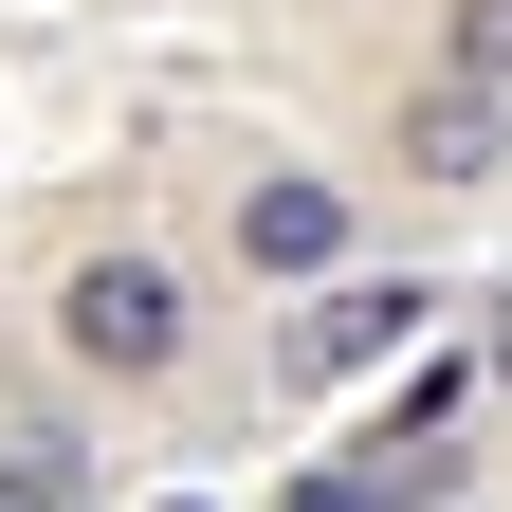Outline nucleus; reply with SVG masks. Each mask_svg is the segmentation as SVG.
<instances>
[{"mask_svg":"<svg viewBox=\"0 0 512 512\" xmlns=\"http://www.w3.org/2000/svg\"><path fill=\"white\" fill-rule=\"evenodd\" d=\"M403 165H421V183H512V110H494V92H458V74H439V92L403 110Z\"/></svg>","mask_w":512,"mask_h":512,"instance_id":"obj_4","label":"nucleus"},{"mask_svg":"<svg viewBox=\"0 0 512 512\" xmlns=\"http://www.w3.org/2000/svg\"><path fill=\"white\" fill-rule=\"evenodd\" d=\"M55 348H74L92 384H165L183 366V275H165V256H74V275H55Z\"/></svg>","mask_w":512,"mask_h":512,"instance_id":"obj_1","label":"nucleus"},{"mask_svg":"<svg viewBox=\"0 0 512 512\" xmlns=\"http://www.w3.org/2000/svg\"><path fill=\"white\" fill-rule=\"evenodd\" d=\"M421 330H439V293H421V275H330V293L293 311V366H311V384H348V366H403Z\"/></svg>","mask_w":512,"mask_h":512,"instance_id":"obj_2","label":"nucleus"},{"mask_svg":"<svg viewBox=\"0 0 512 512\" xmlns=\"http://www.w3.org/2000/svg\"><path fill=\"white\" fill-rule=\"evenodd\" d=\"M165 512H202V494H165Z\"/></svg>","mask_w":512,"mask_h":512,"instance_id":"obj_7","label":"nucleus"},{"mask_svg":"<svg viewBox=\"0 0 512 512\" xmlns=\"http://www.w3.org/2000/svg\"><path fill=\"white\" fill-rule=\"evenodd\" d=\"M275 512H366V494H348V476H293V494H275Z\"/></svg>","mask_w":512,"mask_h":512,"instance_id":"obj_6","label":"nucleus"},{"mask_svg":"<svg viewBox=\"0 0 512 512\" xmlns=\"http://www.w3.org/2000/svg\"><path fill=\"white\" fill-rule=\"evenodd\" d=\"M439 74H458V92H494V110H512V0H458V37H439Z\"/></svg>","mask_w":512,"mask_h":512,"instance_id":"obj_5","label":"nucleus"},{"mask_svg":"<svg viewBox=\"0 0 512 512\" xmlns=\"http://www.w3.org/2000/svg\"><path fill=\"white\" fill-rule=\"evenodd\" d=\"M238 275H311V293H330V275H348V183L256 165V183H238Z\"/></svg>","mask_w":512,"mask_h":512,"instance_id":"obj_3","label":"nucleus"}]
</instances>
